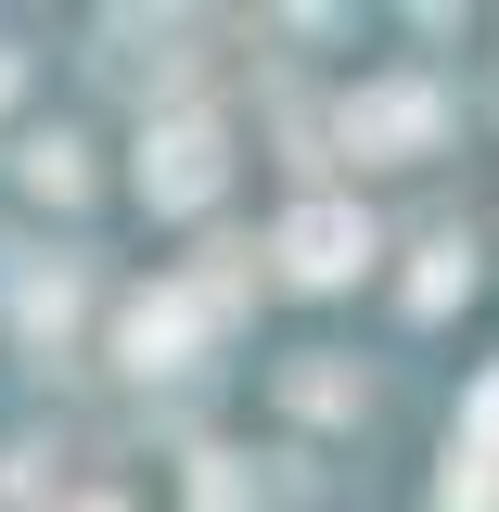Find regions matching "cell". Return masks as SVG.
Returning a JSON list of instances; mask_svg holds the SVG:
<instances>
[{"mask_svg": "<svg viewBox=\"0 0 499 512\" xmlns=\"http://www.w3.org/2000/svg\"><path fill=\"white\" fill-rule=\"evenodd\" d=\"M359 256H372L359 205H295V218H282V269H295V282H346Z\"/></svg>", "mask_w": 499, "mask_h": 512, "instance_id": "6da1fadb", "label": "cell"}, {"mask_svg": "<svg viewBox=\"0 0 499 512\" xmlns=\"http://www.w3.org/2000/svg\"><path fill=\"white\" fill-rule=\"evenodd\" d=\"M141 192H154V205H205V192H218V128L180 116L154 154H141Z\"/></svg>", "mask_w": 499, "mask_h": 512, "instance_id": "7a4b0ae2", "label": "cell"}, {"mask_svg": "<svg viewBox=\"0 0 499 512\" xmlns=\"http://www.w3.org/2000/svg\"><path fill=\"white\" fill-rule=\"evenodd\" d=\"M436 90H372V103H346V141H372V154H423L436 141Z\"/></svg>", "mask_w": 499, "mask_h": 512, "instance_id": "3957f363", "label": "cell"}, {"mask_svg": "<svg viewBox=\"0 0 499 512\" xmlns=\"http://www.w3.org/2000/svg\"><path fill=\"white\" fill-rule=\"evenodd\" d=\"M448 512H499V372L474 384V436L448 461Z\"/></svg>", "mask_w": 499, "mask_h": 512, "instance_id": "277c9868", "label": "cell"}, {"mask_svg": "<svg viewBox=\"0 0 499 512\" xmlns=\"http://www.w3.org/2000/svg\"><path fill=\"white\" fill-rule=\"evenodd\" d=\"M180 333H192V295H141V308H128V359L154 372V359H167Z\"/></svg>", "mask_w": 499, "mask_h": 512, "instance_id": "5b68a950", "label": "cell"}, {"mask_svg": "<svg viewBox=\"0 0 499 512\" xmlns=\"http://www.w3.org/2000/svg\"><path fill=\"white\" fill-rule=\"evenodd\" d=\"M461 282H474V256H461V244H436V256H423V269H410V308H448Z\"/></svg>", "mask_w": 499, "mask_h": 512, "instance_id": "8992f818", "label": "cell"}, {"mask_svg": "<svg viewBox=\"0 0 499 512\" xmlns=\"http://www.w3.org/2000/svg\"><path fill=\"white\" fill-rule=\"evenodd\" d=\"M192 487H205V512H256V487H244V461H205Z\"/></svg>", "mask_w": 499, "mask_h": 512, "instance_id": "52a82bcc", "label": "cell"}]
</instances>
